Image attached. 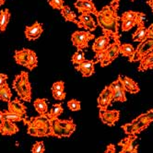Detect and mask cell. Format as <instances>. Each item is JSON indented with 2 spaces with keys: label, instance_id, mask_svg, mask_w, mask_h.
Wrapping results in <instances>:
<instances>
[{
  "label": "cell",
  "instance_id": "f1b7e54d",
  "mask_svg": "<svg viewBox=\"0 0 153 153\" xmlns=\"http://www.w3.org/2000/svg\"><path fill=\"white\" fill-rule=\"evenodd\" d=\"M131 124L133 125L134 126V135H138L139 133H141L142 131L145 130L149 125L143 122V121H140V120H138L137 118H135L132 122H131Z\"/></svg>",
  "mask_w": 153,
  "mask_h": 153
},
{
  "label": "cell",
  "instance_id": "d4e9b609",
  "mask_svg": "<svg viewBox=\"0 0 153 153\" xmlns=\"http://www.w3.org/2000/svg\"><path fill=\"white\" fill-rule=\"evenodd\" d=\"M145 13L143 12H137V11H126L124 12L121 17H120V21H126V20H134L138 19L141 17H145Z\"/></svg>",
  "mask_w": 153,
  "mask_h": 153
},
{
  "label": "cell",
  "instance_id": "74e56055",
  "mask_svg": "<svg viewBox=\"0 0 153 153\" xmlns=\"http://www.w3.org/2000/svg\"><path fill=\"white\" fill-rule=\"evenodd\" d=\"M45 151V144L42 141H37L31 148V153H43Z\"/></svg>",
  "mask_w": 153,
  "mask_h": 153
},
{
  "label": "cell",
  "instance_id": "b9f144b4",
  "mask_svg": "<svg viewBox=\"0 0 153 153\" xmlns=\"http://www.w3.org/2000/svg\"><path fill=\"white\" fill-rule=\"evenodd\" d=\"M105 57V51H102V52H97L95 53V56H94V62L96 63H102L104 60Z\"/></svg>",
  "mask_w": 153,
  "mask_h": 153
},
{
  "label": "cell",
  "instance_id": "7c38bea8",
  "mask_svg": "<svg viewBox=\"0 0 153 153\" xmlns=\"http://www.w3.org/2000/svg\"><path fill=\"white\" fill-rule=\"evenodd\" d=\"M43 31V28L42 23H40L39 21H35V22L30 25V26H26L25 27V37L29 41H34L38 39Z\"/></svg>",
  "mask_w": 153,
  "mask_h": 153
},
{
  "label": "cell",
  "instance_id": "9a60e30c",
  "mask_svg": "<svg viewBox=\"0 0 153 153\" xmlns=\"http://www.w3.org/2000/svg\"><path fill=\"white\" fill-rule=\"evenodd\" d=\"M94 65H95V62L93 60L85 59L79 65H75V69L76 71L80 72L84 78H89V76H91L95 72Z\"/></svg>",
  "mask_w": 153,
  "mask_h": 153
},
{
  "label": "cell",
  "instance_id": "ab89813d",
  "mask_svg": "<svg viewBox=\"0 0 153 153\" xmlns=\"http://www.w3.org/2000/svg\"><path fill=\"white\" fill-rule=\"evenodd\" d=\"M52 93H53V97L54 98V99L58 100V101L65 100V95H67L64 91H52Z\"/></svg>",
  "mask_w": 153,
  "mask_h": 153
},
{
  "label": "cell",
  "instance_id": "5b68a950",
  "mask_svg": "<svg viewBox=\"0 0 153 153\" xmlns=\"http://www.w3.org/2000/svg\"><path fill=\"white\" fill-rule=\"evenodd\" d=\"M95 39V35L88 30H76L71 35V41L78 50H83L89 46V42Z\"/></svg>",
  "mask_w": 153,
  "mask_h": 153
},
{
  "label": "cell",
  "instance_id": "30bf717a",
  "mask_svg": "<svg viewBox=\"0 0 153 153\" xmlns=\"http://www.w3.org/2000/svg\"><path fill=\"white\" fill-rule=\"evenodd\" d=\"M74 6L81 14L88 13L96 16L98 13V10L92 0H76Z\"/></svg>",
  "mask_w": 153,
  "mask_h": 153
},
{
  "label": "cell",
  "instance_id": "f546056e",
  "mask_svg": "<svg viewBox=\"0 0 153 153\" xmlns=\"http://www.w3.org/2000/svg\"><path fill=\"white\" fill-rule=\"evenodd\" d=\"M3 120H7V121L15 123V122H23L25 118L9 112L8 110H6V111H3Z\"/></svg>",
  "mask_w": 153,
  "mask_h": 153
},
{
  "label": "cell",
  "instance_id": "9c48e42d",
  "mask_svg": "<svg viewBox=\"0 0 153 153\" xmlns=\"http://www.w3.org/2000/svg\"><path fill=\"white\" fill-rule=\"evenodd\" d=\"M113 91L109 86H106L98 97V108L100 111L107 110V108L112 104Z\"/></svg>",
  "mask_w": 153,
  "mask_h": 153
},
{
  "label": "cell",
  "instance_id": "7bdbcfd3",
  "mask_svg": "<svg viewBox=\"0 0 153 153\" xmlns=\"http://www.w3.org/2000/svg\"><path fill=\"white\" fill-rule=\"evenodd\" d=\"M52 91H65V83L63 81H56L52 86Z\"/></svg>",
  "mask_w": 153,
  "mask_h": 153
},
{
  "label": "cell",
  "instance_id": "e0dca14e",
  "mask_svg": "<svg viewBox=\"0 0 153 153\" xmlns=\"http://www.w3.org/2000/svg\"><path fill=\"white\" fill-rule=\"evenodd\" d=\"M19 132V127L15 125V123L7 121V120H2L0 122V134L2 136H12Z\"/></svg>",
  "mask_w": 153,
  "mask_h": 153
},
{
  "label": "cell",
  "instance_id": "7dc6e473",
  "mask_svg": "<svg viewBox=\"0 0 153 153\" xmlns=\"http://www.w3.org/2000/svg\"><path fill=\"white\" fill-rule=\"evenodd\" d=\"M147 4L151 7L152 11H153V0H148V1H147Z\"/></svg>",
  "mask_w": 153,
  "mask_h": 153
},
{
  "label": "cell",
  "instance_id": "681fc988",
  "mask_svg": "<svg viewBox=\"0 0 153 153\" xmlns=\"http://www.w3.org/2000/svg\"><path fill=\"white\" fill-rule=\"evenodd\" d=\"M5 4V0H0V6H2Z\"/></svg>",
  "mask_w": 153,
  "mask_h": 153
},
{
  "label": "cell",
  "instance_id": "f907efd6",
  "mask_svg": "<svg viewBox=\"0 0 153 153\" xmlns=\"http://www.w3.org/2000/svg\"><path fill=\"white\" fill-rule=\"evenodd\" d=\"M131 1H132V2H134V1H136V0H131Z\"/></svg>",
  "mask_w": 153,
  "mask_h": 153
},
{
  "label": "cell",
  "instance_id": "4fadbf2b",
  "mask_svg": "<svg viewBox=\"0 0 153 153\" xmlns=\"http://www.w3.org/2000/svg\"><path fill=\"white\" fill-rule=\"evenodd\" d=\"M79 23L78 27L79 28H83L84 30H87L89 31H93L97 28V24L94 21L93 18L91 17V14L88 13H82L78 19Z\"/></svg>",
  "mask_w": 153,
  "mask_h": 153
},
{
  "label": "cell",
  "instance_id": "d6a6232c",
  "mask_svg": "<svg viewBox=\"0 0 153 153\" xmlns=\"http://www.w3.org/2000/svg\"><path fill=\"white\" fill-rule=\"evenodd\" d=\"M126 91L124 90H119L113 91V96H112V103L114 102H126Z\"/></svg>",
  "mask_w": 153,
  "mask_h": 153
},
{
  "label": "cell",
  "instance_id": "4316f807",
  "mask_svg": "<svg viewBox=\"0 0 153 153\" xmlns=\"http://www.w3.org/2000/svg\"><path fill=\"white\" fill-rule=\"evenodd\" d=\"M12 97V92L10 91V88L8 87L7 83H5L4 85L0 86V100L8 102Z\"/></svg>",
  "mask_w": 153,
  "mask_h": 153
},
{
  "label": "cell",
  "instance_id": "277c9868",
  "mask_svg": "<svg viewBox=\"0 0 153 153\" xmlns=\"http://www.w3.org/2000/svg\"><path fill=\"white\" fill-rule=\"evenodd\" d=\"M13 89L17 92L20 100L27 102L31 101V85L29 80V74L26 71H21L15 76L13 80Z\"/></svg>",
  "mask_w": 153,
  "mask_h": 153
},
{
  "label": "cell",
  "instance_id": "ee69618b",
  "mask_svg": "<svg viewBox=\"0 0 153 153\" xmlns=\"http://www.w3.org/2000/svg\"><path fill=\"white\" fill-rule=\"evenodd\" d=\"M8 79L7 75L3 74V73H0V86L4 85L5 83H7V80Z\"/></svg>",
  "mask_w": 153,
  "mask_h": 153
},
{
  "label": "cell",
  "instance_id": "52a82bcc",
  "mask_svg": "<svg viewBox=\"0 0 153 153\" xmlns=\"http://www.w3.org/2000/svg\"><path fill=\"white\" fill-rule=\"evenodd\" d=\"M120 46H121V41L116 40L107 47L105 50V57L104 60L101 63V67H107L117 58V56L120 54Z\"/></svg>",
  "mask_w": 153,
  "mask_h": 153
},
{
  "label": "cell",
  "instance_id": "d6986e66",
  "mask_svg": "<svg viewBox=\"0 0 153 153\" xmlns=\"http://www.w3.org/2000/svg\"><path fill=\"white\" fill-rule=\"evenodd\" d=\"M29 53H30V49L23 48L20 50L15 51L14 54V59L18 65H22V67L27 68L28 65V60H29Z\"/></svg>",
  "mask_w": 153,
  "mask_h": 153
},
{
  "label": "cell",
  "instance_id": "cb8c5ba5",
  "mask_svg": "<svg viewBox=\"0 0 153 153\" xmlns=\"http://www.w3.org/2000/svg\"><path fill=\"white\" fill-rule=\"evenodd\" d=\"M33 106L35 108L36 112L39 114H43L48 112V105H47V101L45 98L42 99H36L33 102Z\"/></svg>",
  "mask_w": 153,
  "mask_h": 153
},
{
  "label": "cell",
  "instance_id": "484cf974",
  "mask_svg": "<svg viewBox=\"0 0 153 153\" xmlns=\"http://www.w3.org/2000/svg\"><path fill=\"white\" fill-rule=\"evenodd\" d=\"M145 17H141L138 19H134V20H126V21H121V30L123 32L125 31H128L131 29H133L134 27L137 26V24H139L141 21L144 20Z\"/></svg>",
  "mask_w": 153,
  "mask_h": 153
},
{
  "label": "cell",
  "instance_id": "7a4b0ae2",
  "mask_svg": "<svg viewBox=\"0 0 153 153\" xmlns=\"http://www.w3.org/2000/svg\"><path fill=\"white\" fill-rule=\"evenodd\" d=\"M24 125L28 126L27 133L32 137H50L51 118L48 114H39L38 116L25 118Z\"/></svg>",
  "mask_w": 153,
  "mask_h": 153
},
{
  "label": "cell",
  "instance_id": "ac0fdd59",
  "mask_svg": "<svg viewBox=\"0 0 153 153\" xmlns=\"http://www.w3.org/2000/svg\"><path fill=\"white\" fill-rule=\"evenodd\" d=\"M132 39L134 42H141L147 39H149V34H148V28L145 27L144 20L141 21L139 24H137V29L133 33Z\"/></svg>",
  "mask_w": 153,
  "mask_h": 153
},
{
  "label": "cell",
  "instance_id": "bcb514c9",
  "mask_svg": "<svg viewBox=\"0 0 153 153\" xmlns=\"http://www.w3.org/2000/svg\"><path fill=\"white\" fill-rule=\"evenodd\" d=\"M148 34L149 39H153V23L150 24V26L148 28Z\"/></svg>",
  "mask_w": 153,
  "mask_h": 153
},
{
  "label": "cell",
  "instance_id": "ba28073f",
  "mask_svg": "<svg viewBox=\"0 0 153 153\" xmlns=\"http://www.w3.org/2000/svg\"><path fill=\"white\" fill-rule=\"evenodd\" d=\"M137 137L136 135H127L126 137L123 138L118 143V146L122 148L120 153H137L138 152V144Z\"/></svg>",
  "mask_w": 153,
  "mask_h": 153
},
{
  "label": "cell",
  "instance_id": "60d3db41",
  "mask_svg": "<svg viewBox=\"0 0 153 153\" xmlns=\"http://www.w3.org/2000/svg\"><path fill=\"white\" fill-rule=\"evenodd\" d=\"M122 128L124 129L125 133L126 135H134V126H133L132 124H131V122L123 125L122 126Z\"/></svg>",
  "mask_w": 153,
  "mask_h": 153
},
{
  "label": "cell",
  "instance_id": "8992f818",
  "mask_svg": "<svg viewBox=\"0 0 153 153\" xmlns=\"http://www.w3.org/2000/svg\"><path fill=\"white\" fill-rule=\"evenodd\" d=\"M151 52H153V39H147L139 42L138 46L136 48L135 53L133 54L132 57L128 58V61L131 63L140 61L142 57H144L146 54Z\"/></svg>",
  "mask_w": 153,
  "mask_h": 153
},
{
  "label": "cell",
  "instance_id": "8fae6325",
  "mask_svg": "<svg viewBox=\"0 0 153 153\" xmlns=\"http://www.w3.org/2000/svg\"><path fill=\"white\" fill-rule=\"evenodd\" d=\"M99 116L101 121L109 126H113L116 124V122L119 120L120 117V112L117 110H104V111H100Z\"/></svg>",
  "mask_w": 153,
  "mask_h": 153
},
{
  "label": "cell",
  "instance_id": "8d00e7d4",
  "mask_svg": "<svg viewBox=\"0 0 153 153\" xmlns=\"http://www.w3.org/2000/svg\"><path fill=\"white\" fill-rule=\"evenodd\" d=\"M68 107L69 110H71L73 112H76V111H79L81 109V103L78 100L72 99L68 102Z\"/></svg>",
  "mask_w": 153,
  "mask_h": 153
},
{
  "label": "cell",
  "instance_id": "e575fe53",
  "mask_svg": "<svg viewBox=\"0 0 153 153\" xmlns=\"http://www.w3.org/2000/svg\"><path fill=\"white\" fill-rule=\"evenodd\" d=\"M137 118L138 120H140V121H143V122L150 125V123L153 122V109L148 111L147 113H144V114L138 115Z\"/></svg>",
  "mask_w": 153,
  "mask_h": 153
},
{
  "label": "cell",
  "instance_id": "c3c4849f",
  "mask_svg": "<svg viewBox=\"0 0 153 153\" xmlns=\"http://www.w3.org/2000/svg\"><path fill=\"white\" fill-rule=\"evenodd\" d=\"M3 120V112L0 111V122H1Z\"/></svg>",
  "mask_w": 153,
  "mask_h": 153
},
{
  "label": "cell",
  "instance_id": "3957f363",
  "mask_svg": "<svg viewBox=\"0 0 153 153\" xmlns=\"http://www.w3.org/2000/svg\"><path fill=\"white\" fill-rule=\"evenodd\" d=\"M76 128V124L72 119L60 120L58 118L51 119L50 137H56L58 138L70 137Z\"/></svg>",
  "mask_w": 153,
  "mask_h": 153
},
{
  "label": "cell",
  "instance_id": "4dcf8cb0",
  "mask_svg": "<svg viewBox=\"0 0 153 153\" xmlns=\"http://www.w3.org/2000/svg\"><path fill=\"white\" fill-rule=\"evenodd\" d=\"M63 112H64V108H63L62 104L56 103L53 106V108L49 112H47V114L51 119H56V118H58L62 114Z\"/></svg>",
  "mask_w": 153,
  "mask_h": 153
},
{
  "label": "cell",
  "instance_id": "f6af8a7d",
  "mask_svg": "<svg viewBox=\"0 0 153 153\" xmlns=\"http://www.w3.org/2000/svg\"><path fill=\"white\" fill-rule=\"evenodd\" d=\"M103 153H115V146L114 144L108 145L106 148V150Z\"/></svg>",
  "mask_w": 153,
  "mask_h": 153
},
{
  "label": "cell",
  "instance_id": "44dd1931",
  "mask_svg": "<svg viewBox=\"0 0 153 153\" xmlns=\"http://www.w3.org/2000/svg\"><path fill=\"white\" fill-rule=\"evenodd\" d=\"M122 78V81L124 83V87L127 92L130 93H137L139 91V87L137 85V83L136 81H134L131 78L126 76H121Z\"/></svg>",
  "mask_w": 153,
  "mask_h": 153
},
{
  "label": "cell",
  "instance_id": "836d02e7",
  "mask_svg": "<svg viewBox=\"0 0 153 153\" xmlns=\"http://www.w3.org/2000/svg\"><path fill=\"white\" fill-rule=\"evenodd\" d=\"M85 59H86L85 58V53L82 52V50H78L73 54V56L71 58V61H72V63L75 65H79Z\"/></svg>",
  "mask_w": 153,
  "mask_h": 153
},
{
  "label": "cell",
  "instance_id": "6da1fadb",
  "mask_svg": "<svg viewBox=\"0 0 153 153\" xmlns=\"http://www.w3.org/2000/svg\"><path fill=\"white\" fill-rule=\"evenodd\" d=\"M120 6V0H112L108 5L104 6L100 11L98 10L96 15L97 23L102 30L103 34H107L114 41L120 40L119 28L120 17L118 16V9Z\"/></svg>",
  "mask_w": 153,
  "mask_h": 153
},
{
  "label": "cell",
  "instance_id": "d590c367",
  "mask_svg": "<svg viewBox=\"0 0 153 153\" xmlns=\"http://www.w3.org/2000/svg\"><path fill=\"white\" fill-rule=\"evenodd\" d=\"M109 87L111 88V90L113 91H119V90H124L126 91L125 89V87H124V83L122 81V78H121V76H118V79L114 81L113 83H111L110 85H109Z\"/></svg>",
  "mask_w": 153,
  "mask_h": 153
},
{
  "label": "cell",
  "instance_id": "5bb4252c",
  "mask_svg": "<svg viewBox=\"0 0 153 153\" xmlns=\"http://www.w3.org/2000/svg\"><path fill=\"white\" fill-rule=\"evenodd\" d=\"M7 110L13 114H16L23 118H28L27 116V108L21 102L18 98L13 101H9L7 102Z\"/></svg>",
  "mask_w": 153,
  "mask_h": 153
},
{
  "label": "cell",
  "instance_id": "83f0119b",
  "mask_svg": "<svg viewBox=\"0 0 153 153\" xmlns=\"http://www.w3.org/2000/svg\"><path fill=\"white\" fill-rule=\"evenodd\" d=\"M135 51L136 48L132 45H130V43H122L121 46H120V53L123 56H126L128 58L133 56Z\"/></svg>",
  "mask_w": 153,
  "mask_h": 153
},
{
  "label": "cell",
  "instance_id": "7402d4cb",
  "mask_svg": "<svg viewBox=\"0 0 153 153\" xmlns=\"http://www.w3.org/2000/svg\"><path fill=\"white\" fill-rule=\"evenodd\" d=\"M60 11H61V14L64 17L65 21H70V22H73V23L78 25L79 20H78V19H76V14L72 11L71 8L69 7V6H64Z\"/></svg>",
  "mask_w": 153,
  "mask_h": 153
},
{
  "label": "cell",
  "instance_id": "f35d334b",
  "mask_svg": "<svg viewBox=\"0 0 153 153\" xmlns=\"http://www.w3.org/2000/svg\"><path fill=\"white\" fill-rule=\"evenodd\" d=\"M48 3L53 9H58V10H61L62 7L65 6L64 0H48Z\"/></svg>",
  "mask_w": 153,
  "mask_h": 153
},
{
  "label": "cell",
  "instance_id": "2e32d148",
  "mask_svg": "<svg viewBox=\"0 0 153 153\" xmlns=\"http://www.w3.org/2000/svg\"><path fill=\"white\" fill-rule=\"evenodd\" d=\"M111 37L107 34H102V36H99L95 39L93 45H92V51L94 53L105 51L107 47L110 45Z\"/></svg>",
  "mask_w": 153,
  "mask_h": 153
},
{
  "label": "cell",
  "instance_id": "1f68e13d",
  "mask_svg": "<svg viewBox=\"0 0 153 153\" xmlns=\"http://www.w3.org/2000/svg\"><path fill=\"white\" fill-rule=\"evenodd\" d=\"M38 65V58H37V54L34 51L30 50L29 53V60H28V65L27 68L29 70H33Z\"/></svg>",
  "mask_w": 153,
  "mask_h": 153
},
{
  "label": "cell",
  "instance_id": "ffe728a7",
  "mask_svg": "<svg viewBox=\"0 0 153 153\" xmlns=\"http://www.w3.org/2000/svg\"><path fill=\"white\" fill-rule=\"evenodd\" d=\"M138 71H146L153 69V52L146 54L144 57L140 59V63L137 68Z\"/></svg>",
  "mask_w": 153,
  "mask_h": 153
},
{
  "label": "cell",
  "instance_id": "603a6c76",
  "mask_svg": "<svg viewBox=\"0 0 153 153\" xmlns=\"http://www.w3.org/2000/svg\"><path fill=\"white\" fill-rule=\"evenodd\" d=\"M10 12L7 8H5L0 11V31L4 32L7 30V26L10 19Z\"/></svg>",
  "mask_w": 153,
  "mask_h": 153
}]
</instances>
